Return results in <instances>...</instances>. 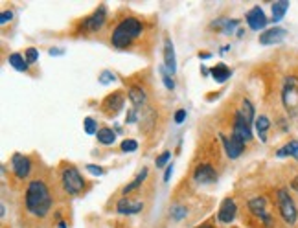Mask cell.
Segmentation results:
<instances>
[{"label":"cell","instance_id":"44dd1931","mask_svg":"<svg viewBox=\"0 0 298 228\" xmlns=\"http://www.w3.org/2000/svg\"><path fill=\"white\" fill-rule=\"evenodd\" d=\"M210 72H212V77H214L217 83H225V81L230 77V74H232L229 66H227V65H223V63H219V65L212 66V68H210Z\"/></svg>","mask_w":298,"mask_h":228},{"label":"cell","instance_id":"9a60e30c","mask_svg":"<svg viewBox=\"0 0 298 228\" xmlns=\"http://www.w3.org/2000/svg\"><path fill=\"white\" fill-rule=\"evenodd\" d=\"M247 24H249L250 30H254V32H260V30H264L267 26V17H265L264 9L260 6L252 7L249 13H247Z\"/></svg>","mask_w":298,"mask_h":228},{"label":"cell","instance_id":"74e56055","mask_svg":"<svg viewBox=\"0 0 298 228\" xmlns=\"http://www.w3.org/2000/svg\"><path fill=\"white\" fill-rule=\"evenodd\" d=\"M171 171H173V164H171V166H167L166 175H164V180H169V177H171Z\"/></svg>","mask_w":298,"mask_h":228},{"label":"cell","instance_id":"484cf974","mask_svg":"<svg viewBox=\"0 0 298 228\" xmlns=\"http://www.w3.org/2000/svg\"><path fill=\"white\" fill-rule=\"evenodd\" d=\"M239 112H241L243 116L247 118V122H249V124H254V122H256V120H254V118H256V114H254V105L250 103L249 99H241Z\"/></svg>","mask_w":298,"mask_h":228},{"label":"cell","instance_id":"9c48e42d","mask_svg":"<svg viewBox=\"0 0 298 228\" xmlns=\"http://www.w3.org/2000/svg\"><path fill=\"white\" fill-rule=\"evenodd\" d=\"M124 103H125L124 90H114V92H111L109 96L103 98V101L99 105V111L103 112L105 116L114 118L122 109H124Z\"/></svg>","mask_w":298,"mask_h":228},{"label":"cell","instance_id":"4316f807","mask_svg":"<svg viewBox=\"0 0 298 228\" xmlns=\"http://www.w3.org/2000/svg\"><path fill=\"white\" fill-rule=\"evenodd\" d=\"M186 215H188V208L184 206V204H173V206L169 208V217H171L173 221H182Z\"/></svg>","mask_w":298,"mask_h":228},{"label":"cell","instance_id":"ffe728a7","mask_svg":"<svg viewBox=\"0 0 298 228\" xmlns=\"http://www.w3.org/2000/svg\"><path fill=\"white\" fill-rule=\"evenodd\" d=\"M254 127H256V132L258 136H260V140L262 142H265L267 140V132H269L270 129V120L267 116H256V122H254Z\"/></svg>","mask_w":298,"mask_h":228},{"label":"cell","instance_id":"1f68e13d","mask_svg":"<svg viewBox=\"0 0 298 228\" xmlns=\"http://www.w3.org/2000/svg\"><path fill=\"white\" fill-rule=\"evenodd\" d=\"M87 171L92 173L94 177H98V175H103L105 169L103 167H99V166H94V164H87Z\"/></svg>","mask_w":298,"mask_h":228},{"label":"cell","instance_id":"cb8c5ba5","mask_svg":"<svg viewBox=\"0 0 298 228\" xmlns=\"http://www.w3.org/2000/svg\"><path fill=\"white\" fill-rule=\"evenodd\" d=\"M276 157H293V159H298V140H291L276 151Z\"/></svg>","mask_w":298,"mask_h":228},{"label":"cell","instance_id":"f546056e","mask_svg":"<svg viewBox=\"0 0 298 228\" xmlns=\"http://www.w3.org/2000/svg\"><path fill=\"white\" fill-rule=\"evenodd\" d=\"M24 57H26L28 65H32V63H35L37 59H39V52H37L35 48H28L26 52H24Z\"/></svg>","mask_w":298,"mask_h":228},{"label":"cell","instance_id":"d4e9b609","mask_svg":"<svg viewBox=\"0 0 298 228\" xmlns=\"http://www.w3.org/2000/svg\"><path fill=\"white\" fill-rule=\"evenodd\" d=\"M287 7H289V2L287 0H280V2H274L272 4V21L278 22L284 19L285 11H287Z\"/></svg>","mask_w":298,"mask_h":228},{"label":"cell","instance_id":"d6986e66","mask_svg":"<svg viewBox=\"0 0 298 228\" xmlns=\"http://www.w3.org/2000/svg\"><path fill=\"white\" fill-rule=\"evenodd\" d=\"M147 175H149V169H147V167H142V169L138 171V175L134 177V180H132V182H129V184H127V186H125L124 190H122L124 197H127L129 194H132V192L140 190V186L144 184V180L147 179Z\"/></svg>","mask_w":298,"mask_h":228},{"label":"cell","instance_id":"5b68a950","mask_svg":"<svg viewBox=\"0 0 298 228\" xmlns=\"http://www.w3.org/2000/svg\"><path fill=\"white\" fill-rule=\"evenodd\" d=\"M282 103L291 116L298 114V76L289 74L282 85Z\"/></svg>","mask_w":298,"mask_h":228},{"label":"cell","instance_id":"4fadbf2b","mask_svg":"<svg viewBox=\"0 0 298 228\" xmlns=\"http://www.w3.org/2000/svg\"><path fill=\"white\" fill-rule=\"evenodd\" d=\"M221 142H223V149L227 153V157L229 159H237V157H241V153L245 151V142L234 136L232 132L230 134H221Z\"/></svg>","mask_w":298,"mask_h":228},{"label":"cell","instance_id":"ac0fdd59","mask_svg":"<svg viewBox=\"0 0 298 228\" xmlns=\"http://www.w3.org/2000/svg\"><path fill=\"white\" fill-rule=\"evenodd\" d=\"M164 63H166L167 74H175V70H177V61H175L173 42H171L169 37H166V41H164Z\"/></svg>","mask_w":298,"mask_h":228},{"label":"cell","instance_id":"836d02e7","mask_svg":"<svg viewBox=\"0 0 298 228\" xmlns=\"http://www.w3.org/2000/svg\"><path fill=\"white\" fill-rule=\"evenodd\" d=\"M136 116H138V109H134V107H132V109H129V111H127V118H125V122H127V124H132V122H136Z\"/></svg>","mask_w":298,"mask_h":228},{"label":"cell","instance_id":"8fae6325","mask_svg":"<svg viewBox=\"0 0 298 228\" xmlns=\"http://www.w3.org/2000/svg\"><path fill=\"white\" fill-rule=\"evenodd\" d=\"M232 134L237 136V138L241 140V142H250L252 138V124L247 122V118L243 116L239 109L234 112V116H232Z\"/></svg>","mask_w":298,"mask_h":228},{"label":"cell","instance_id":"7a4b0ae2","mask_svg":"<svg viewBox=\"0 0 298 228\" xmlns=\"http://www.w3.org/2000/svg\"><path fill=\"white\" fill-rule=\"evenodd\" d=\"M54 206V197L48 182L41 177L32 179L24 190V210L33 219H46Z\"/></svg>","mask_w":298,"mask_h":228},{"label":"cell","instance_id":"277c9868","mask_svg":"<svg viewBox=\"0 0 298 228\" xmlns=\"http://www.w3.org/2000/svg\"><path fill=\"white\" fill-rule=\"evenodd\" d=\"M107 15H109V11H107V7H105L103 4L98 6L96 9H94V13L77 22L76 28H74V33H76L77 37H90V35L101 32L105 22H107Z\"/></svg>","mask_w":298,"mask_h":228},{"label":"cell","instance_id":"ab89813d","mask_svg":"<svg viewBox=\"0 0 298 228\" xmlns=\"http://www.w3.org/2000/svg\"><path fill=\"white\" fill-rule=\"evenodd\" d=\"M197 228H215V227L212 225V223H202V225H199Z\"/></svg>","mask_w":298,"mask_h":228},{"label":"cell","instance_id":"d6a6232c","mask_svg":"<svg viewBox=\"0 0 298 228\" xmlns=\"http://www.w3.org/2000/svg\"><path fill=\"white\" fill-rule=\"evenodd\" d=\"M162 79H164V85H166V87H167V89H169V90H173V89H175L173 79L169 77V74H167L166 70H162Z\"/></svg>","mask_w":298,"mask_h":228},{"label":"cell","instance_id":"4dcf8cb0","mask_svg":"<svg viewBox=\"0 0 298 228\" xmlns=\"http://www.w3.org/2000/svg\"><path fill=\"white\" fill-rule=\"evenodd\" d=\"M169 157H171V153L169 151H164L162 155H159L157 157V160H155V164H157V167H162V166H166V162L169 160Z\"/></svg>","mask_w":298,"mask_h":228},{"label":"cell","instance_id":"3957f363","mask_svg":"<svg viewBox=\"0 0 298 228\" xmlns=\"http://www.w3.org/2000/svg\"><path fill=\"white\" fill-rule=\"evenodd\" d=\"M59 180H61V188L66 195H79L87 190V180L83 179V175L79 173L74 164L65 162L59 167Z\"/></svg>","mask_w":298,"mask_h":228},{"label":"cell","instance_id":"7402d4cb","mask_svg":"<svg viewBox=\"0 0 298 228\" xmlns=\"http://www.w3.org/2000/svg\"><path fill=\"white\" fill-rule=\"evenodd\" d=\"M7 61H9V65H11L15 70H19V72H28L30 70L28 61H26V57L22 56V54H11V56L7 57Z\"/></svg>","mask_w":298,"mask_h":228},{"label":"cell","instance_id":"603a6c76","mask_svg":"<svg viewBox=\"0 0 298 228\" xmlns=\"http://www.w3.org/2000/svg\"><path fill=\"white\" fill-rule=\"evenodd\" d=\"M96 138L99 144L111 145L114 144V140H116V132L112 131V129H109V127H101V129L96 132Z\"/></svg>","mask_w":298,"mask_h":228},{"label":"cell","instance_id":"83f0119b","mask_svg":"<svg viewBox=\"0 0 298 228\" xmlns=\"http://www.w3.org/2000/svg\"><path fill=\"white\" fill-rule=\"evenodd\" d=\"M83 125H85V132L87 134H96L99 129H98V124L94 118H85L83 120Z\"/></svg>","mask_w":298,"mask_h":228},{"label":"cell","instance_id":"e0dca14e","mask_svg":"<svg viewBox=\"0 0 298 228\" xmlns=\"http://www.w3.org/2000/svg\"><path fill=\"white\" fill-rule=\"evenodd\" d=\"M144 208V202L140 200H134L131 197H122V199L116 202V212L124 215H131V214H138Z\"/></svg>","mask_w":298,"mask_h":228},{"label":"cell","instance_id":"52a82bcc","mask_svg":"<svg viewBox=\"0 0 298 228\" xmlns=\"http://www.w3.org/2000/svg\"><path fill=\"white\" fill-rule=\"evenodd\" d=\"M247 210L256 217L258 221L262 223L264 227H272L274 225V217L269 214V200L265 197H252L247 202Z\"/></svg>","mask_w":298,"mask_h":228},{"label":"cell","instance_id":"6da1fadb","mask_svg":"<svg viewBox=\"0 0 298 228\" xmlns=\"http://www.w3.org/2000/svg\"><path fill=\"white\" fill-rule=\"evenodd\" d=\"M153 35H155V24L151 21L136 15H124L112 26L109 42L112 48L122 52H134L147 56L153 46Z\"/></svg>","mask_w":298,"mask_h":228},{"label":"cell","instance_id":"7c38bea8","mask_svg":"<svg viewBox=\"0 0 298 228\" xmlns=\"http://www.w3.org/2000/svg\"><path fill=\"white\" fill-rule=\"evenodd\" d=\"M194 179L197 184H212L217 180V171L212 162H199L194 169Z\"/></svg>","mask_w":298,"mask_h":228},{"label":"cell","instance_id":"8992f818","mask_svg":"<svg viewBox=\"0 0 298 228\" xmlns=\"http://www.w3.org/2000/svg\"><path fill=\"white\" fill-rule=\"evenodd\" d=\"M276 206H278V212L282 215L287 225H295L298 221V208L293 200L291 194L285 190V188H280L276 192Z\"/></svg>","mask_w":298,"mask_h":228},{"label":"cell","instance_id":"30bf717a","mask_svg":"<svg viewBox=\"0 0 298 228\" xmlns=\"http://www.w3.org/2000/svg\"><path fill=\"white\" fill-rule=\"evenodd\" d=\"M9 164H11V171H13V177L17 180H26L30 177V173H32V159L30 157L15 153L9 159Z\"/></svg>","mask_w":298,"mask_h":228},{"label":"cell","instance_id":"d590c367","mask_svg":"<svg viewBox=\"0 0 298 228\" xmlns=\"http://www.w3.org/2000/svg\"><path fill=\"white\" fill-rule=\"evenodd\" d=\"M13 19V11H2V17H0V24L4 26L7 21H11Z\"/></svg>","mask_w":298,"mask_h":228},{"label":"cell","instance_id":"5bb4252c","mask_svg":"<svg viewBox=\"0 0 298 228\" xmlns=\"http://www.w3.org/2000/svg\"><path fill=\"white\" fill-rule=\"evenodd\" d=\"M236 214H237L236 200L227 197V199L221 202V206H219V212H217V221L223 223V225H229V223L234 221Z\"/></svg>","mask_w":298,"mask_h":228},{"label":"cell","instance_id":"f1b7e54d","mask_svg":"<svg viewBox=\"0 0 298 228\" xmlns=\"http://www.w3.org/2000/svg\"><path fill=\"white\" fill-rule=\"evenodd\" d=\"M136 147H138V142L129 138V140H124V142H122V147H120V149L124 153H132V151H136Z\"/></svg>","mask_w":298,"mask_h":228},{"label":"cell","instance_id":"f35d334b","mask_svg":"<svg viewBox=\"0 0 298 228\" xmlns=\"http://www.w3.org/2000/svg\"><path fill=\"white\" fill-rule=\"evenodd\" d=\"M63 54V50L59 48H50V56H61Z\"/></svg>","mask_w":298,"mask_h":228},{"label":"cell","instance_id":"2e32d148","mask_svg":"<svg viewBox=\"0 0 298 228\" xmlns=\"http://www.w3.org/2000/svg\"><path fill=\"white\" fill-rule=\"evenodd\" d=\"M287 37V32L284 28H270V30H265L264 33H260V44L264 46H270V44H278L282 42Z\"/></svg>","mask_w":298,"mask_h":228},{"label":"cell","instance_id":"e575fe53","mask_svg":"<svg viewBox=\"0 0 298 228\" xmlns=\"http://www.w3.org/2000/svg\"><path fill=\"white\" fill-rule=\"evenodd\" d=\"M111 81H114V76H112L111 72H101V74H99V83L107 85V83H111Z\"/></svg>","mask_w":298,"mask_h":228},{"label":"cell","instance_id":"8d00e7d4","mask_svg":"<svg viewBox=\"0 0 298 228\" xmlns=\"http://www.w3.org/2000/svg\"><path fill=\"white\" fill-rule=\"evenodd\" d=\"M184 118H186V111H184V109H180V111L175 112V122H177V124H182Z\"/></svg>","mask_w":298,"mask_h":228},{"label":"cell","instance_id":"ba28073f","mask_svg":"<svg viewBox=\"0 0 298 228\" xmlns=\"http://www.w3.org/2000/svg\"><path fill=\"white\" fill-rule=\"evenodd\" d=\"M125 85H127V98L132 103L134 109H140V107H146L147 105V89L146 85L138 81V79H124Z\"/></svg>","mask_w":298,"mask_h":228}]
</instances>
